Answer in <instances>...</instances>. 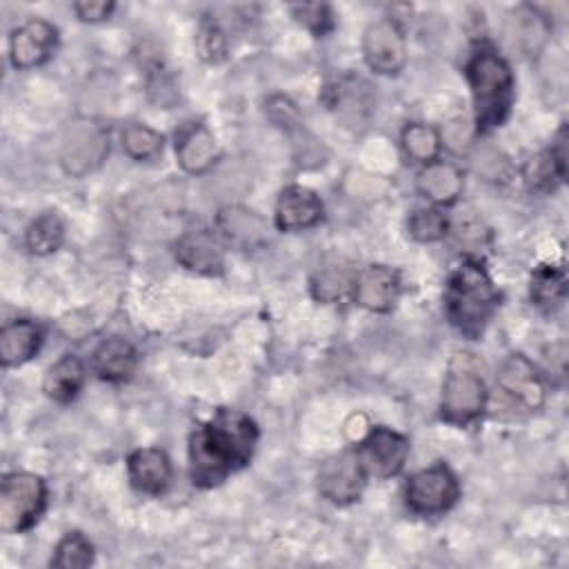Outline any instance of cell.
Wrapping results in <instances>:
<instances>
[{
    "mask_svg": "<svg viewBox=\"0 0 569 569\" xmlns=\"http://www.w3.org/2000/svg\"><path fill=\"white\" fill-rule=\"evenodd\" d=\"M256 422L236 409H218L189 440V473L193 485L213 487L242 469L256 449Z\"/></svg>",
    "mask_w": 569,
    "mask_h": 569,
    "instance_id": "1",
    "label": "cell"
},
{
    "mask_svg": "<svg viewBox=\"0 0 569 569\" xmlns=\"http://www.w3.org/2000/svg\"><path fill=\"white\" fill-rule=\"evenodd\" d=\"M500 293L480 260H465L458 264L445 291V309L451 325L467 338H478L493 311L498 309Z\"/></svg>",
    "mask_w": 569,
    "mask_h": 569,
    "instance_id": "2",
    "label": "cell"
},
{
    "mask_svg": "<svg viewBox=\"0 0 569 569\" xmlns=\"http://www.w3.org/2000/svg\"><path fill=\"white\" fill-rule=\"evenodd\" d=\"M480 129L500 127L513 100V76L502 56L491 47H480L465 67Z\"/></svg>",
    "mask_w": 569,
    "mask_h": 569,
    "instance_id": "3",
    "label": "cell"
},
{
    "mask_svg": "<svg viewBox=\"0 0 569 569\" xmlns=\"http://www.w3.org/2000/svg\"><path fill=\"white\" fill-rule=\"evenodd\" d=\"M487 405V389L480 373L473 369L469 353H458L447 371L442 385L440 416L442 420L465 427L480 418Z\"/></svg>",
    "mask_w": 569,
    "mask_h": 569,
    "instance_id": "4",
    "label": "cell"
},
{
    "mask_svg": "<svg viewBox=\"0 0 569 569\" xmlns=\"http://www.w3.org/2000/svg\"><path fill=\"white\" fill-rule=\"evenodd\" d=\"M47 505L44 480L29 471L7 473L0 487V529L22 533L31 529Z\"/></svg>",
    "mask_w": 569,
    "mask_h": 569,
    "instance_id": "5",
    "label": "cell"
},
{
    "mask_svg": "<svg viewBox=\"0 0 569 569\" xmlns=\"http://www.w3.org/2000/svg\"><path fill=\"white\" fill-rule=\"evenodd\" d=\"M458 480L445 465H436L413 473L405 489L407 507L422 516L447 511L458 500Z\"/></svg>",
    "mask_w": 569,
    "mask_h": 569,
    "instance_id": "6",
    "label": "cell"
},
{
    "mask_svg": "<svg viewBox=\"0 0 569 569\" xmlns=\"http://www.w3.org/2000/svg\"><path fill=\"white\" fill-rule=\"evenodd\" d=\"M356 453H358V460L367 476L391 478L405 467V460L409 453V442L405 436H400L393 429L373 427L360 440V447Z\"/></svg>",
    "mask_w": 569,
    "mask_h": 569,
    "instance_id": "7",
    "label": "cell"
},
{
    "mask_svg": "<svg viewBox=\"0 0 569 569\" xmlns=\"http://www.w3.org/2000/svg\"><path fill=\"white\" fill-rule=\"evenodd\" d=\"M362 56L376 73H398L407 60L405 36L393 20H378L365 29Z\"/></svg>",
    "mask_w": 569,
    "mask_h": 569,
    "instance_id": "8",
    "label": "cell"
},
{
    "mask_svg": "<svg viewBox=\"0 0 569 569\" xmlns=\"http://www.w3.org/2000/svg\"><path fill=\"white\" fill-rule=\"evenodd\" d=\"M365 469L358 460V453H338L329 458L320 471H318V489L320 493L336 502V505H349L360 498L365 487Z\"/></svg>",
    "mask_w": 569,
    "mask_h": 569,
    "instance_id": "9",
    "label": "cell"
},
{
    "mask_svg": "<svg viewBox=\"0 0 569 569\" xmlns=\"http://www.w3.org/2000/svg\"><path fill=\"white\" fill-rule=\"evenodd\" d=\"M496 382L498 389L525 411H536L545 402V385L533 365L520 353L509 356L502 362Z\"/></svg>",
    "mask_w": 569,
    "mask_h": 569,
    "instance_id": "10",
    "label": "cell"
},
{
    "mask_svg": "<svg viewBox=\"0 0 569 569\" xmlns=\"http://www.w3.org/2000/svg\"><path fill=\"white\" fill-rule=\"evenodd\" d=\"M58 44V31L47 20L33 18L13 29L9 53L16 69H31L47 62Z\"/></svg>",
    "mask_w": 569,
    "mask_h": 569,
    "instance_id": "11",
    "label": "cell"
},
{
    "mask_svg": "<svg viewBox=\"0 0 569 569\" xmlns=\"http://www.w3.org/2000/svg\"><path fill=\"white\" fill-rule=\"evenodd\" d=\"M353 300L362 309L385 313L400 296V273L385 264H369L356 273Z\"/></svg>",
    "mask_w": 569,
    "mask_h": 569,
    "instance_id": "12",
    "label": "cell"
},
{
    "mask_svg": "<svg viewBox=\"0 0 569 569\" xmlns=\"http://www.w3.org/2000/svg\"><path fill=\"white\" fill-rule=\"evenodd\" d=\"M322 220V202L316 191L293 184L282 189L276 204V227L282 231H298Z\"/></svg>",
    "mask_w": 569,
    "mask_h": 569,
    "instance_id": "13",
    "label": "cell"
},
{
    "mask_svg": "<svg viewBox=\"0 0 569 569\" xmlns=\"http://www.w3.org/2000/svg\"><path fill=\"white\" fill-rule=\"evenodd\" d=\"M218 142L202 122H189L176 133V156L184 171L204 173L218 160Z\"/></svg>",
    "mask_w": 569,
    "mask_h": 569,
    "instance_id": "14",
    "label": "cell"
},
{
    "mask_svg": "<svg viewBox=\"0 0 569 569\" xmlns=\"http://www.w3.org/2000/svg\"><path fill=\"white\" fill-rule=\"evenodd\" d=\"M218 233L238 249H256L267 242V222L247 207H224L216 218Z\"/></svg>",
    "mask_w": 569,
    "mask_h": 569,
    "instance_id": "15",
    "label": "cell"
},
{
    "mask_svg": "<svg viewBox=\"0 0 569 569\" xmlns=\"http://www.w3.org/2000/svg\"><path fill=\"white\" fill-rule=\"evenodd\" d=\"M127 469H129L131 485L142 493L158 496L169 487L171 462L167 453L160 449H153V447L136 449L127 460Z\"/></svg>",
    "mask_w": 569,
    "mask_h": 569,
    "instance_id": "16",
    "label": "cell"
},
{
    "mask_svg": "<svg viewBox=\"0 0 569 569\" xmlns=\"http://www.w3.org/2000/svg\"><path fill=\"white\" fill-rule=\"evenodd\" d=\"M176 258L182 267L198 273H220L224 264V256L216 236L204 229L184 233L176 242Z\"/></svg>",
    "mask_w": 569,
    "mask_h": 569,
    "instance_id": "17",
    "label": "cell"
},
{
    "mask_svg": "<svg viewBox=\"0 0 569 569\" xmlns=\"http://www.w3.org/2000/svg\"><path fill=\"white\" fill-rule=\"evenodd\" d=\"M567 176V127H560L551 149L531 158L525 167V178L536 191L556 189Z\"/></svg>",
    "mask_w": 569,
    "mask_h": 569,
    "instance_id": "18",
    "label": "cell"
},
{
    "mask_svg": "<svg viewBox=\"0 0 569 569\" xmlns=\"http://www.w3.org/2000/svg\"><path fill=\"white\" fill-rule=\"evenodd\" d=\"M42 342V331L31 320H13L0 331V360L4 367H16L31 360Z\"/></svg>",
    "mask_w": 569,
    "mask_h": 569,
    "instance_id": "19",
    "label": "cell"
},
{
    "mask_svg": "<svg viewBox=\"0 0 569 569\" xmlns=\"http://www.w3.org/2000/svg\"><path fill=\"white\" fill-rule=\"evenodd\" d=\"M418 191L436 204H451L462 191V173L456 164L433 160L416 178Z\"/></svg>",
    "mask_w": 569,
    "mask_h": 569,
    "instance_id": "20",
    "label": "cell"
},
{
    "mask_svg": "<svg viewBox=\"0 0 569 569\" xmlns=\"http://www.w3.org/2000/svg\"><path fill=\"white\" fill-rule=\"evenodd\" d=\"M91 362H93V371L102 380L120 382L133 373L138 356H136V349L131 347V342H127L124 338H107L93 351Z\"/></svg>",
    "mask_w": 569,
    "mask_h": 569,
    "instance_id": "21",
    "label": "cell"
},
{
    "mask_svg": "<svg viewBox=\"0 0 569 569\" xmlns=\"http://www.w3.org/2000/svg\"><path fill=\"white\" fill-rule=\"evenodd\" d=\"M107 142L104 136L96 127H82L71 133V140L64 142L62 164L71 173H84L91 169V162L98 164L104 158Z\"/></svg>",
    "mask_w": 569,
    "mask_h": 569,
    "instance_id": "22",
    "label": "cell"
},
{
    "mask_svg": "<svg viewBox=\"0 0 569 569\" xmlns=\"http://www.w3.org/2000/svg\"><path fill=\"white\" fill-rule=\"evenodd\" d=\"M84 382V367L76 356H64L49 367L44 376V393L56 402H69L78 396Z\"/></svg>",
    "mask_w": 569,
    "mask_h": 569,
    "instance_id": "23",
    "label": "cell"
},
{
    "mask_svg": "<svg viewBox=\"0 0 569 569\" xmlns=\"http://www.w3.org/2000/svg\"><path fill=\"white\" fill-rule=\"evenodd\" d=\"M64 240V224L56 211L40 213L24 233L27 249L36 256H49L53 253Z\"/></svg>",
    "mask_w": 569,
    "mask_h": 569,
    "instance_id": "24",
    "label": "cell"
},
{
    "mask_svg": "<svg viewBox=\"0 0 569 569\" xmlns=\"http://www.w3.org/2000/svg\"><path fill=\"white\" fill-rule=\"evenodd\" d=\"M402 149L411 160L429 164L438 158L440 133L431 124L411 122L402 131Z\"/></svg>",
    "mask_w": 569,
    "mask_h": 569,
    "instance_id": "25",
    "label": "cell"
},
{
    "mask_svg": "<svg viewBox=\"0 0 569 569\" xmlns=\"http://www.w3.org/2000/svg\"><path fill=\"white\" fill-rule=\"evenodd\" d=\"M567 278L560 267L542 264L531 273V300L538 307H551L565 298Z\"/></svg>",
    "mask_w": 569,
    "mask_h": 569,
    "instance_id": "26",
    "label": "cell"
},
{
    "mask_svg": "<svg viewBox=\"0 0 569 569\" xmlns=\"http://www.w3.org/2000/svg\"><path fill=\"white\" fill-rule=\"evenodd\" d=\"M91 562H93V547L78 531L67 533L58 542L56 553L51 558V565L60 567V569H82V567H89Z\"/></svg>",
    "mask_w": 569,
    "mask_h": 569,
    "instance_id": "27",
    "label": "cell"
},
{
    "mask_svg": "<svg viewBox=\"0 0 569 569\" xmlns=\"http://www.w3.org/2000/svg\"><path fill=\"white\" fill-rule=\"evenodd\" d=\"M162 136L147 124H129L122 131V149L133 160H149L162 151Z\"/></svg>",
    "mask_w": 569,
    "mask_h": 569,
    "instance_id": "28",
    "label": "cell"
},
{
    "mask_svg": "<svg viewBox=\"0 0 569 569\" xmlns=\"http://www.w3.org/2000/svg\"><path fill=\"white\" fill-rule=\"evenodd\" d=\"M353 280H356V276H351L342 267H327L325 271H320L316 276L311 291L318 300L333 302V300L342 298L349 289H353Z\"/></svg>",
    "mask_w": 569,
    "mask_h": 569,
    "instance_id": "29",
    "label": "cell"
},
{
    "mask_svg": "<svg viewBox=\"0 0 569 569\" xmlns=\"http://www.w3.org/2000/svg\"><path fill=\"white\" fill-rule=\"evenodd\" d=\"M409 233L420 242H436L447 233L449 220L440 209H420L409 218Z\"/></svg>",
    "mask_w": 569,
    "mask_h": 569,
    "instance_id": "30",
    "label": "cell"
},
{
    "mask_svg": "<svg viewBox=\"0 0 569 569\" xmlns=\"http://www.w3.org/2000/svg\"><path fill=\"white\" fill-rule=\"evenodd\" d=\"M291 13L293 18L307 27L311 33L316 36H325L327 31L333 29V16L329 4L325 2H300V4H291Z\"/></svg>",
    "mask_w": 569,
    "mask_h": 569,
    "instance_id": "31",
    "label": "cell"
},
{
    "mask_svg": "<svg viewBox=\"0 0 569 569\" xmlns=\"http://www.w3.org/2000/svg\"><path fill=\"white\" fill-rule=\"evenodd\" d=\"M196 47L202 60L207 62H220L227 53V40L218 24L204 22L196 36Z\"/></svg>",
    "mask_w": 569,
    "mask_h": 569,
    "instance_id": "32",
    "label": "cell"
},
{
    "mask_svg": "<svg viewBox=\"0 0 569 569\" xmlns=\"http://www.w3.org/2000/svg\"><path fill=\"white\" fill-rule=\"evenodd\" d=\"M73 11L78 13L80 20L84 22H100L104 18H109V13L113 11V2H104V0H93V2H76Z\"/></svg>",
    "mask_w": 569,
    "mask_h": 569,
    "instance_id": "33",
    "label": "cell"
},
{
    "mask_svg": "<svg viewBox=\"0 0 569 569\" xmlns=\"http://www.w3.org/2000/svg\"><path fill=\"white\" fill-rule=\"evenodd\" d=\"M267 109H269L271 120H273L276 124H280V127H289V124H291V122H296V118H298L293 102H291V100H287V98H282V96L271 98Z\"/></svg>",
    "mask_w": 569,
    "mask_h": 569,
    "instance_id": "34",
    "label": "cell"
}]
</instances>
